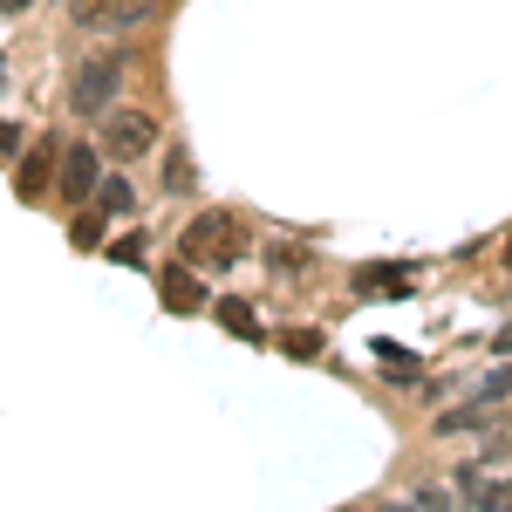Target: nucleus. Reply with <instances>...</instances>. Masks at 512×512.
Instances as JSON below:
<instances>
[{"instance_id":"6","label":"nucleus","mask_w":512,"mask_h":512,"mask_svg":"<svg viewBox=\"0 0 512 512\" xmlns=\"http://www.w3.org/2000/svg\"><path fill=\"white\" fill-rule=\"evenodd\" d=\"M151 14H158V0H103V28H137Z\"/></svg>"},{"instance_id":"13","label":"nucleus","mask_w":512,"mask_h":512,"mask_svg":"<svg viewBox=\"0 0 512 512\" xmlns=\"http://www.w3.org/2000/svg\"><path fill=\"white\" fill-rule=\"evenodd\" d=\"M14 151H21V123H0V164L14 158Z\"/></svg>"},{"instance_id":"12","label":"nucleus","mask_w":512,"mask_h":512,"mask_svg":"<svg viewBox=\"0 0 512 512\" xmlns=\"http://www.w3.org/2000/svg\"><path fill=\"white\" fill-rule=\"evenodd\" d=\"M506 390H512V369H492V376H485V403H499Z\"/></svg>"},{"instance_id":"5","label":"nucleus","mask_w":512,"mask_h":512,"mask_svg":"<svg viewBox=\"0 0 512 512\" xmlns=\"http://www.w3.org/2000/svg\"><path fill=\"white\" fill-rule=\"evenodd\" d=\"M158 294H164V308H171V315H198V308H205V287H198L192 267H164Z\"/></svg>"},{"instance_id":"16","label":"nucleus","mask_w":512,"mask_h":512,"mask_svg":"<svg viewBox=\"0 0 512 512\" xmlns=\"http://www.w3.org/2000/svg\"><path fill=\"white\" fill-rule=\"evenodd\" d=\"M28 7H35V0H0V14H28Z\"/></svg>"},{"instance_id":"15","label":"nucleus","mask_w":512,"mask_h":512,"mask_svg":"<svg viewBox=\"0 0 512 512\" xmlns=\"http://www.w3.org/2000/svg\"><path fill=\"white\" fill-rule=\"evenodd\" d=\"M103 239V219H76V246H96Z\"/></svg>"},{"instance_id":"14","label":"nucleus","mask_w":512,"mask_h":512,"mask_svg":"<svg viewBox=\"0 0 512 512\" xmlns=\"http://www.w3.org/2000/svg\"><path fill=\"white\" fill-rule=\"evenodd\" d=\"M321 349V335H308V328H301V335H287V355H315Z\"/></svg>"},{"instance_id":"1","label":"nucleus","mask_w":512,"mask_h":512,"mask_svg":"<svg viewBox=\"0 0 512 512\" xmlns=\"http://www.w3.org/2000/svg\"><path fill=\"white\" fill-rule=\"evenodd\" d=\"M117 82H123V62H117V55H89V62L76 69V82H69V110H76V117H110Z\"/></svg>"},{"instance_id":"4","label":"nucleus","mask_w":512,"mask_h":512,"mask_svg":"<svg viewBox=\"0 0 512 512\" xmlns=\"http://www.w3.org/2000/svg\"><path fill=\"white\" fill-rule=\"evenodd\" d=\"M96 185H103V158H96L89 144L62 151V198H69V205H82V198H96Z\"/></svg>"},{"instance_id":"8","label":"nucleus","mask_w":512,"mask_h":512,"mask_svg":"<svg viewBox=\"0 0 512 512\" xmlns=\"http://www.w3.org/2000/svg\"><path fill=\"white\" fill-rule=\"evenodd\" d=\"M219 321H226L233 335H246V342H260V315H253L246 301H219Z\"/></svg>"},{"instance_id":"11","label":"nucleus","mask_w":512,"mask_h":512,"mask_svg":"<svg viewBox=\"0 0 512 512\" xmlns=\"http://www.w3.org/2000/svg\"><path fill=\"white\" fill-rule=\"evenodd\" d=\"M76 28H103V0H76Z\"/></svg>"},{"instance_id":"3","label":"nucleus","mask_w":512,"mask_h":512,"mask_svg":"<svg viewBox=\"0 0 512 512\" xmlns=\"http://www.w3.org/2000/svg\"><path fill=\"white\" fill-rule=\"evenodd\" d=\"M103 144H110L117 164H130V158H144V151L158 144V123L144 117V110H117V117L103 123Z\"/></svg>"},{"instance_id":"9","label":"nucleus","mask_w":512,"mask_h":512,"mask_svg":"<svg viewBox=\"0 0 512 512\" xmlns=\"http://www.w3.org/2000/svg\"><path fill=\"white\" fill-rule=\"evenodd\" d=\"M198 178H192V158H185V151H171V158H164V192H192Z\"/></svg>"},{"instance_id":"17","label":"nucleus","mask_w":512,"mask_h":512,"mask_svg":"<svg viewBox=\"0 0 512 512\" xmlns=\"http://www.w3.org/2000/svg\"><path fill=\"white\" fill-rule=\"evenodd\" d=\"M0 69H7V62H0Z\"/></svg>"},{"instance_id":"7","label":"nucleus","mask_w":512,"mask_h":512,"mask_svg":"<svg viewBox=\"0 0 512 512\" xmlns=\"http://www.w3.org/2000/svg\"><path fill=\"white\" fill-rule=\"evenodd\" d=\"M48 171H55V151H35V158L21 164V178H14V185H21V198H41V192H48Z\"/></svg>"},{"instance_id":"2","label":"nucleus","mask_w":512,"mask_h":512,"mask_svg":"<svg viewBox=\"0 0 512 512\" xmlns=\"http://www.w3.org/2000/svg\"><path fill=\"white\" fill-rule=\"evenodd\" d=\"M185 253L205 260V267H226V260L239 253V219H226V212H198L192 226H185Z\"/></svg>"},{"instance_id":"10","label":"nucleus","mask_w":512,"mask_h":512,"mask_svg":"<svg viewBox=\"0 0 512 512\" xmlns=\"http://www.w3.org/2000/svg\"><path fill=\"white\" fill-rule=\"evenodd\" d=\"M96 198H103V212H130V185H123V178L96 185Z\"/></svg>"}]
</instances>
